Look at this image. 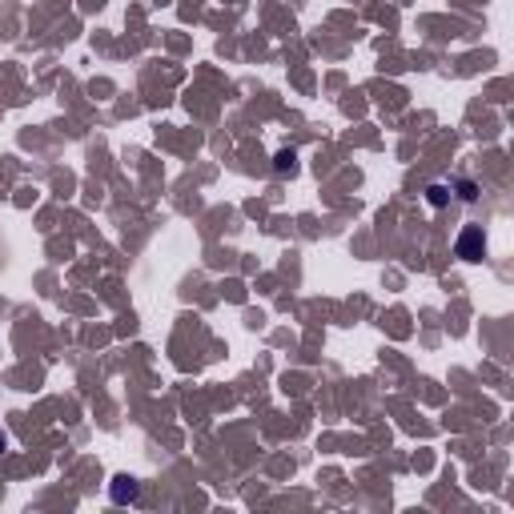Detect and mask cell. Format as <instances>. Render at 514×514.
<instances>
[{
    "label": "cell",
    "instance_id": "4",
    "mask_svg": "<svg viewBox=\"0 0 514 514\" xmlns=\"http://www.w3.org/2000/svg\"><path fill=\"white\" fill-rule=\"evenodd\" d=\"M426 201L434 205V209H442V205L450 201V185H438V181H434V185H426Z\"/></svg>",
    "mask_w": 514,
    "mask_h": 514
},
{
    "label": "cell",
    "instance_id": "5",
    "mask_svg": "<svg viewBox=\"0 0 514 514\" xmlns=\"http://www.w3.org/2000/svg\"><path fill=\"white\" fill-rule=\"evenodd\" d=\"M274 169L277 173H293V169H298V157H293V153H277V161H274Z\"/></svg>",
    "mask_w": 514,
    "mask_h": 514
},
{
    "label": "cell",
    "instance_id": "6",
    "mask_svg": "<svg viewBox=\"0 0 514 514\" xmlns=\"http://www.w3.org/2000/svg\"><path fill=\"white\" fill-rule=\"evenodd\" d=\"M4 442H8V438H4V434H0V450H4Z\"/></svg>",
    "mask_w": 514,
    "mask_h": 514
},
{
    "label": "cell",
    "instance_id": "2",
    "mask_svg": "<svg viewBox=\"0 0 514 514\" xmlns=\"http://www.w3.org/2000/svg\"><path fill=\"white\" fill-rule=\"evenodd\" d=\"M141 494V482L137 478H129V474H117L113 478V486H109V498L117 502V506H129V502H137Z\"/></svg>",
    "mask_w": 514,
    "mask_h": 514
},
{
    "label": "cell",
    "instance_id": "1",
    "mask_svg": "<svg viewBox=\"0 0 514 514\" xmlns=\"http://www.w3.org/2000/svg\"><path fill=\"white\" fill-rule=\"evenodd\" d=\"M482 253H486V233L482 226H466L454 241V257H462V262H482Z\"/></svg>",
    "mask_w": 514,
    "mask_h": 514
},
{
    "label": "cell",
    "instance_id": "3",
    "mask_svg": "<svg viewBox=\"0 0 514 514\" xmlns=\"http://www.w3.org/2000/svg\"><path fill=\"white\" fill-rule=\"evenodd\" d=\"M450 193H458V201H466V205H474L478 201V181H470V177H454Z\"/></svg>",
    "mask_w": 514,
    "mask_h": 514
}]
</instances>
